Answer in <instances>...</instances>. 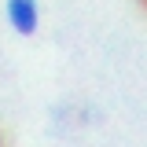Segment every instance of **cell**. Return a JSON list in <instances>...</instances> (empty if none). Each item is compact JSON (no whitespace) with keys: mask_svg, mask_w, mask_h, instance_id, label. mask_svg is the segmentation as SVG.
Here are the masks:
<instances>
[{"mask_svg":"<svg viewBox=\"0 0 147 147\" xmlns=\"http://www.w3.org/2000/svg\"><path fill=\"white\" fill-rule=\"evenodd\" d=\"M7 15L18 33H33L37 30V4L33 0H7Z\"/></svg>","mask_w":147,"mask_h":147,"instance_id":"cell-1","label":"cell"},{"mask_svg":"<svg viewBox=\"0 0 147 147\" xmlns=\"http://www.w3.org/2000/svg\"><path fill=\"white\" fill-rule=\"evenodd\" d=\"M144 4H147V0H144Z\"/></svg>","mask_w":147,"mask_h":147,"instance_id":"cell-2","label":"cell"}]
</instances>
